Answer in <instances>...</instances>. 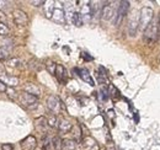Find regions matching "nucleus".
Wrapping results in <instances>:
<instances>
[{
    "label": "nucleus",
    "instance_id": "412c9836",
    "mask_svg": "<svg viewBox=\"0 0 160 150\" xmlns=\"http://www.w3.org/2000/svg\"><path fill=\"white\" fill-rule=\"evenodd\" d=\"M44 67L47 68V70H48L49 74L54 75V73H56V68H57V63H54V62L51 60V59H47Z\"/></svg>",
    "mask_w": 160,
    "mask_h": 150
},
{
    "label": "nucleus",
    "instance_id": "6ab92c4d",
    "mask_svg": "<svg viewBox=\"0 0 160 150\" xmlns=\"http://www.w3.org/2000/svg\"><path fill=\"white\" fill-rule=\"evenodd\" d=\"M41 149L42 150H52V139L49 138L48 134L42 135V139H41Z\"/></svg>",
    "mask_w": 160,
    "mask_h": 150
},
{
    "label": "nucleus",
    "instance_id": "bb28decb",
    "mask_svg": "<svg viewBox=\"0 0 160 150\" xmlns=\"http://www.w3.org/2000/svg\"><path fill=\"white\" fill-rule=\"evenodd\" d=\"M8 64H9V67H14V68H20L21 65V62L18 59V58H14V59H9L8 60Z\"/></svg>",
    "mask_w": 160,
    "mask_h": 150
},
{
    "label": "nucleus",
    "instance_id": "c85d7f7f",
    "mask_svg": "<svg viewBox=\"0 0 160 150\" xmlns=\"http://www.w3.org/2000/svg\"><path fill=\"white\" fill-rule=\"evenodd\" d=\"M98 81H99V84L101 85H107V78H106V75L105 74H101V73H98Z\"/></svg>",
    "mask_w": 160,
    "mask_h": 150
},
{
    "label": "nucleus",
    "instance_id": "c756f323",
    "mask_svg": "<svg viewBox=\"0 0 160 150\" xmlns=\"http://www.w3.org/2000/svg\"><path fill=\"white\" fill-rule=\"evenodd\" d=\"M9 58V52L0 46V60H4V59H8Z\"/></svg>",
    "mask_w": 160,
    "mask_h": 150
},
{
    "label": "nucleus",
    "instance_id": "6e6552de",
    "mask_svg": "<svg viewBox=\"0 0 160 150\" xmlns=\"http://www.w3.org/2000/svg\"><path fill=\"white\" fill-rule=\"evenodd\" d=\"M12 19H14V22L20 27H25L28 25V16L23 10H20V9L14 10L12 11Z\"/></svg>",
    "mask_w": 160,
    "mask_h": 150
},
{
    "label": "nucleus",
    "instance_id": "9d476101",
    "mask_svg": "<svg viewBox=\"0 0 160 150\" xmlns=\"http://www.w3.org/2000/svg\"><path fill=\"white\" fill-rule=\"evenodd\" d=\"M81 143H82V148L85 150H100V147H99L98 142L92 137H90V135H85L82 138Z\"/></svg>",
    "mask_w": 160,
    "mask_h": 150
},
{
    "label": "nucleus",
    "instance_id": "2eb2a0df",
    "mask_svg": "<svg viewBox=\"0 0 160 150\" xmlns=\"http://www.w3.org/2000/svg\"><path fill=\"white\" fill-rule=\"evenodd\" d=\"M23 91L27 92V94L32 95V96H36V97H40L41 95V89L40 86H37L36 84L33 82H27L23 85Z\"/></svg>",
    "mask_w": 160,
    "mask_h": 150
},
{
    "label": "nucleus",
    "instance_id": "cd10ccee",
    "mask_svg": "<svg viewBox=\"0 0 160 150\" xmlns=\"http://www.w3.org/2000/svg\"><path fill=\"white\" fill-rule=\"evenodd\" d=\"M108 92H110V95H111L113 98H118V97H120V92H118V90H117V89H115L112 85H108Z\"/></svg>",
    "mask_w": 160,
    "mask_h": 150
},
{
    "label": "nucleus",
    "instance_id": "f704fd0d",
    "mask_svg": "<svg viewBox=\"0 0 160 150\" xmlns=\"http://www.w3.org/2000/svg\"><path fill=\"white\" fill-rule=\"evenodd\" d=\"M6 89H8V86H6L4 82H1V81H0V92H5V91H6Z\"/></svg>",
    "mask_w": 160,
    "mask_h": 150
},
{
    "label": "nucleus",
    "instance_id": "393cba45",
    "mask_svg": "<svg viewBox=\"0 0 160 150\" xmlns=\"http://www.w3.org/2000/svg\"><path fill=\"white\" fill-rule=\"evenodd\" d=\"M5 92H8V96H9L11 100H18V98H19V94L16 92V90H14V88H8Z\"/></svg>",
    "mask_w": 160,
    "mask_h": 150
},
{
    "label": "nucleus",
    "instance_id": "7ed1b4c3",
    "mask_svg": "<svg viewBox=\"0 0 160 150\" xmlns=\"http://www.w3.org/2000/svg\"><path fill=\"white\" fill-rule=\"evenodd\" d=\"M18 100H19V102L25 108H28V110L36 108L38 106V97L32 96V95L27 94L25 91H22L21 94H19V98Z\"/></svg>",
    "mask_w": 160,
    "mask_h": 150
},
{
    "label": "nucleus",
    "instance_id": "4468645a",
    "mask_svg": "<svg viewBox=\"0 0 160 150\" xmlns=\"http://www.w3.org/2000/svg\"><path fill=\"white\" fill-rule=\"evenodd\" d=\"M74 70H75V72L78 73V75L82 79V81L88 82L90 86H94V85H95V81H94L92 76H91V74H90L86 69H79V68H75Z\"/></svg>",
    "mask_w": 160,
    "mask_h": 150
},
{
    "label": "nucleus",
    "instance_id": "72a5a7b5",
    "mask_svg": "<svg viewBox=\"0 0 160 150\" xmlns=\"http://www.w3.org/2000/svg\"><path fill=\"white\" fill-rule=\"evenodd\" d=\"M5 21H6V16H5V14L0 10V22H1V23H5Z\"/></svg>",
    "mask_w": 160,
    "mask_h": 150
},
{
    "label": "nucleus",
    "instance_id": "20e7f679",
    "mask_svg": "<svg viewBox=\"0 0 160 150\" xmlns=\"http://www.w3.org/2000/svg\"><path fill=\"white\" fill-rule=\"evenodd\" d=\"M46 103H47V108L52 112V114H54V116L59 114L60 111H62V108H63L62 101L59 100V97L56 96V95H49Z\"/></svg>",
    "mask_w": 160,
    "mask_h": 150
},
{
    "label": "nucleus",
    "instance_id": "473e14b6",
    "mask_svg": "<svg viewBox=\"0 0 160 150\" xmlns=\"http://www.w3.org/2000/svg\"><path fill=\"white\" fill-rule=\"evenodd\" d=\"M1 150H14V145L12 144H2Z\"/></svg>",
    "mask_w": 160,
    "mask_h": 150
},
{
    "label": "nucleus",
    "instance_id": "58836bf2",
    "mask_svg": "<svg viewBox=\"0 0 160 150\" xmlns=\"http://www.w3.org/2000/svg\"><path fill=\"white\" fill-rule=\"evenodd\" d=\"M158 22H159V37H158V39L160 41V14H159V18H158Z\"/></svg>",
    "mask_w": 160,
    "mask_h": 150
},
{
    "label": "nucleus",
    "instance_id": "f8f14e48",
    "mask_svg": "<svg viewBox=\"0 0 160 150\" xmlns=\"http://www.w3.org/2000/svg\"><path fill=\"white\" fill-rule=\"evenodd\" d=\"M54 76L57 78V80L59 81L60 84H65L68 81V75H67V70L62 65V64H57V68H56V73Z\"/></svg>",
    "mask_w": 160,
    "mask_h": 150
},
{
    "label": "nucleus",
    "instance_id": "f03ea898",
    "mask_svg": "<svg viewBox=\"0 0 160 150\" xmlns=\"http://www.w3.org/2000/svg\"><path fill=\"white\" fill-rule=\"evenodd\" d=\"M140 23H139V12L133 10L129 15V19H128V25H127V31H128V35L131 37H134L138 32V28H139Z\"/></svg>",
    "mask_w": 160,
    "mask_h": 150
},
{
    "label": "nucleus",
    "instance_id": "a211bd4d",
    "mask_svg": "<svg viewBox=\"0 0 160 150\" xmlns=\"http://www.w3.org/2000/svg\"><path fill=\"white\" fill-rule=\"evenodd\" d=\"M77 144L75 139H64L62 142V150H75Z\"/></svg>",
    "mask_w": 160,
    "mask_h": 150
},
{
    "label": "nucleus",
    "instance_id": "39448f33",
    "mask_svg": "<svg viewBox=\"0 0 160 150\" xmlns=\"http://www.w3.org/2000/svg\"><path fill=\"white\" fill-rule=\"evenodd\" d=\"M153 15H154V11H153L152 8H149V6L142 8V10H140L139 12V23L144 30L153 21Z\"/></svg>",
    "mask_w": 160,
    "mask_h": 150
},
{
    "label": "nucleus",
    "instance_id": "4c0bfd02",
    "mask_svg": "<svg viewBox=\"0 0 160 150\" xmlns=\"http://www.w3.org/2000/svg\"><path fill=\"white\" fill-rule=\"evenodd\" d=\"M134 119H136V122H137V123L139 122V117H138V114H137V113L134 114Z\"/></svg>",
    "mask_w": 160,
    "mask_h": 150
},
{
    "label": "nucleus",
    "instance_id": "423d86ee",
    "mask_svg": "<svg viewBox=\"0 0 160 150\" xmlns=\"http://www.w3.org/2000/svg\"><path fill=\"white\" fill-rule=\"evenodd\" d=\"M129 9V1H121L120 5L117 6V11L115 15V26H120L121 22L123 21L124 16L127 15Z\"/></svg>",
    "mask_w": 160,
    "mask_h": 150
},
{
    "label": "nucleus",
    "instance_id": "b1692460",
    "mask_svg": "<svg viewBox=\"0 0 160 150\" xmlns=\"http://www.w3.org/2000/svg\"><path fill=\"white\" fill-rule=\"evenodd\" d=\"M62 139L60 137H53L52 138V148L54 150H62Z\"/></svg>",
    "mask_w": 160,
    "mask_h": 150
},
{
    "label": "nucleus",
    "instance_id": "5701e85b",
    "mask_svg": "<svg viewBox=\"0 0 160 150\" xmlns=\"http://www.w3.org/2000/svg\"><path fill=\"white\" fill-rule=\"evenodd\" d=\"M47 122H48V126L51 128H58V124H59V119L57 118V116L52 114L47 118Z\"/></svg>",
    "mask_w": 160,
    "mask_h": 150
},
{
    "label": "nucleus",
    "instance_id": "ddd939ff",
    "mask_svg": "<svg viewBox=\"0 0 160 150\" xmlns=\"http://www.w3.org/2000/svg\"><path fill=\"white\" fill-rule=\"evenodd\" d=\"M0 81L4 82L8 88H14V86H16L19 84V78L12 76V75L4 74V75H0Z\"/></svg>",
    "mask_w": 160,
    "mask_h": 150
},
{
    "label": "nucleus",
    "instance_id": "9b49d317",
    "mask_svg": "<svg viewBox=\"0 0 160 150\" xmlns=\"http://www.w3.org/2000/svg\"><path fill=\"white\" fill-rule=\"evenodd\" d=\"M48 122H47V118L46 117H38L35 119V128L37 129V132L42 133L43 135L47 134V129H48Z\"/></svg>",
    "mask_w": 160,
    "mask_h": 150
},
{
    "label": "nucleus",
    "instance_id": "4be33fe9",
    "mask_svg": "<svg viewBox=\"0 0 160 150\" xmlns=\"http://www.w3.org/2000/svg\"><path fill=\"white\" fill-rule=\"evenodd\" d=\"M72 21H73V25H75L77 27L82 26V18H81V14H80V12H73V14H72Z\"/></svg>",
    "mask_w": 160,
    "mask_h": 150
},
{
    "label": "nucleus",
    "instance_id": "2f4dec72",
    "mask_svg": "<svg viewBox=\"0 0 160 150\" xmlns=\"http://www.w3.org/2000/svg\"><path fill=\"white\" fill-rule=\"evenodd\" d=\"M31 4H32L33 6H36V8H38V6L44 5V4H46V1H43V0H32V1H31Z\"/></svg>",
    "mask_w": 160,
    "mask_h": 150
},
{
    "label": "nucleus",
    "instance_id": "c9c22d12",
    "mask_svg": "<svg viewBox=\"0 0 160 150\" xmlns=\"http://www.w3.org/2000/svg\"><path fill=\"white\" fill-rule=\"evenodd\" d=\"M5 74V67L2 63H0V75H4Z\"/></svg>",
    "mask_w": 160,
    "mask_h": 150
},
{
    "label": "nucleus",
    "instance_id": "e433bc0d",
    "mask_svg": "<svg viewBox=\"0 0 160 150\" xmlns=\"http://www.w3.org/2000/svg\"><path fill=\"white\" fill-rule=\"evenodd\" d=\"M82 57H84V58H85L86 60H92V58H91V57L88 56V53H82Z\"/></svg>",
    "mask_w": 160,
    "mask_h": 150
},
{
    "label": "nucleus",
    "instance_id": "0eeeda50",
    "mask_svg": "<svg viewBox=\"0 0 160 150\" xmlns=\"http://www.w3.org/2000/svg\"><path fill=\"white\" fill-rule=\"evenodd\" d=\"M103 4L105 5L101 8V18H102V20H105V21H110L112 18H115L117 9L113 5V2L107 1V2H103Z\"/></svg>",
    "mask_w": 160,
    "mask_h": 150
},
{
    "label": "nucleus",
    "instance_id": "1a4fd4ad",
    "mask_svg": "<svg viewBox=\"0 0 160 150\" xmlns=\"http://www.w3.org/2000/svg\"><path fill=\"white\" fill-rule=\"evenodd\" d=\"M22 150H35L37 148V139L33 135H27L20 143Z\"/></svg>",
    "mask_w": 160,
    "mask_h": 150
},
{
    "label": "nucleus",
    "instance_id": "7c9ffc66",
    "mask_svg": "<svg viewBox=\"0 0 160 150\" xmlns=\"http://www.w3.org/2000/svg\"><path fill=\"white\" fill-rule=\"evenodd\" d=\"M101 96H102V100H103V101H106V100L108 98L110 94H108V90H107L106 88H102V89H101Z\"/></svg>",
    "mask_w": 160,
    "mask_h": 150
},
{
    "label": "nucleus",
    "instance_id": "f257e3e1",
    "mask_svg": "<svg viewBox=\"0 0 160 150\" xmlns=\"http://www.w3.org/2000/svg\"><path fill=\"white\" fill-rule=\"evenodd\" d=\"M159 37V22L158 19H153V21L147 26V28L143 32V38L148 44H153Z\"/></svg>",
    "mask_w": 160,
    "mask_h": 150
},
{
    "label": "nucleus",
    "instance_id": "aec40b11",
    "mask_svg": "<svg viewBox=\"0 0 160 150\" xmlns=\"http://www.w3.org/2000/svg\"><path fill=\"white\" fill-rule=\"evenodd\" d=\"M27 67H28V69H30L31 72H33V73H37V72H40L41 69H42V64H41V62L40 60H37L36 58L31 59V60L28 62Z\"/></svg>",
    "mask_w": 160,
    "mask_h": 150
},
{
    "label": "nucleus",
    "instance_id": "dca6fc26",
    "mask_svg": "<svg viewBox=\"0 0 160 150\" xmlns=\"http://www.w3.org/2000/svg\"><path fill=\"white\" fill-rule=\"evenodd\" d=\"M58 129L60 133H69V132L73 129V124L65 119V118H62L59 119V124H58Z\"/></svg>",
    "mask_w": 160,
    "mask_h": 150
},
{
    "label": "nucleus",
    "instance_id": "a878e982",
    "mask_svg": "<svg viewBox=\"0 0 160 150\" xmlns=\"http://www.w3.org/2000/svg\"><path fill=\"white\" fill-rule=\"evenodd\" d=\"M10 33V28L6 23H1L0 22V36H8Z\"/></svg>",
    "mask_w": 160,
    "mask_h": 150
},
{
    "label": "nucleus",
    "instance_id": "f3484780",
    "mask_svg": "<svg viewBox=\"0 0 160 150\" xmlns=\"http://www.w3.org/2000/svg\"><path fill=\"white\" fill-rule=\"evenodd\" d=\"M52 19H53V21H56L58 23H64L65 22L64 11L62 9H54L53 10V14H52Z\"/></svg>",
    "mask_w": 160,
    "mask_h": 150
}]
</instances>
